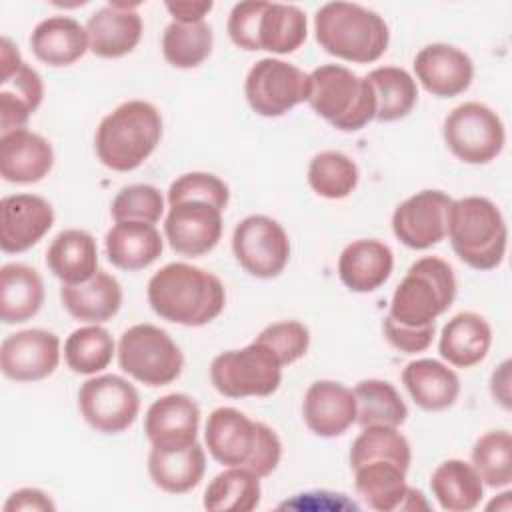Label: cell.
<instances>
[{"mask_svg":"<svg viewBox=\"0 0 512 512\" xmlns=\"http://www.w3.org/2000/svg\"><path fill=\"white\" fill-rule=\"evenodd\" d=\"M148 304L162 320L182 326L212 322L226 304L222 280L198 266L170 262L148 280Z\"/></svg>","mask_w":512,"mask_h":512,"instance_id":"cell-1","label":"cell"},{"mask_svg":"<svg viewBox=\"0 0 512 512\" xmlns=\"http://www.w3.org/2000/svg\"><path fill=\"white\" fill-rule=\"evenodd\" d=\"M204 442L216 462L248 468L258 478L272 474L282 458L278 434L232 406H220L210 412Z\"/></svg>","mask_w":512,"mask_h":512,"instance_id":"cell-2","label":"cell"},{"mask_svg":"<svg viewBox=\"0 0 512 512\" xmlns=\"http://www.w3.org/2000/svg\"><path fill=\"white\" fill-rule=\"evenodd\" d=\"M162 138V116L146 100H128L106 114L94 136L98 160L114 172H132L156 150Z\"/></svg>","mask_w":512,"mask_h":512,"instance_id":"cell-3","label":"cell"},{"mask_svg":"<svg viewBox=\"0 0 512 512\" xmlns=\"http://www.w3.org/2000/svg\"><path fill=\"white\" fill-rule=\"evenodd\" d=\"M314 34L328 54L356 64L376 62L388 48L384 18L354 2H326L316 10Z\"/></svg>","mask_w":512,"mask_h":512,"instance_id":"cell-4","label":"cell"},{"mask_svg":"<svg viewBox=\"0 0 512 512\" xmlns=\"http://www.w3.org/2000/svg\"><path fill=\"white\" fill-rule=\"evenodd\" d=\"M446 236L456 256L474 270H494L506 256V220L500 208L484 196L452 200Z\"/></svg>","mask_w":512,"mask_h":512,"instance_id":"cell-5","label":"cell"},{"mask_svg":"<svg viewBox=\"0 0 512 512\" xmlns=\"http://www.w3.org/2000/svg\"><path fill=\"white\" fill-rule=\"evenodd\" d=\"M456 298V276L452 266L438 256L416 260L396 286L388 316L408 328L434 324Z\"/></svg>","mask_w":512,"mask_h":512,"instance_id":"cell-6","label":"cell"},{"mask_svg":"<svg viewBox=\"0 0 512 512\" xmlns=\"http://www.w3.org/2000/svg\"><path fill=\"white\" fill-rule=\"evenodd\" d=\"M308 104L342 132L362 130L376 114L368 80L342 64H324L310 72Z\"/></svg>","mask_w":512,"mask_h":512,"instance_id":"cell-7","label":"cell"},{"mask_svg":"<svg viewBox=\"0 0 512 512\" xmlns=\"http://www.w3.org/2000/svg\"><path fill=\"white\" fill-rule=\"evenodd\" d=\"M118 364L134 380L156 388L180 376L184 356L166 330L142 322L120 336Z\"/></svg>","mask_w":512,"mask_h":512,"instance_id":"cell-8","label":"cell"},{"mask_svg":"<svg viewBox=\"0 0 512 512\" xmlns=\"http://www.w3.org/2000/svg\"><path fill=\"white\" fill-rule=\"evenodd\" d=\"M210 380L226 398L270 396L282 382V364L268 346L254 340L218 354L210 364Z\"/></svg>","mask_w":512,"mask_h":512,"instance_id":"cell-9","label":"cell"},{"mask_svg":"<svg viewBox=\"0 0 512 512\" xmlns=\"http://www.w3.org/2000/svg\"><path fill=\"white\" fill-rule=\"evenodd\" d=\"M448 150L466 164H488L504 148L506 130L500 116L482 102L456 106L442 126Z\"/></svg>","mask_w":512,"mask_h":512,"instance_id":"cell-10","label":"cell"},{"mask_svg":"<svg viewBox=\"0 0 512 512\" xmlns=\"http://www.w3.org/2000/svg\"><path fill=\"white\" fill-rule=\"evenodd\" d=\"M244 94L256 114L284 116L300 102H308L310 74L284 60L262 58L248 70Z\"/></svg>","mask_w":512,"mask_h":512,"instance_id":"cell-11","label":"cell"},{"mask_svg":"<svg viewBox=\"0 0 512 512\" xmlns=\"http://www.w3.org/2000/svg\"><path fill=\"white\" fill-rule=\"evenodd\" d=\"M78 408L96 432L120 434L134 424L140 412V394L122 376H94L80 386Z\"/></svg>","mask_w":512,"mask_h":512,"instance_id":"cell-12","label":"cell"},{"mask_svg":"<svg viewBox=\"0 0 512 512\" xmlns=\"http://www.w3.org/2000/svg\"><path fill=\"white\" fill-rule=\"evenodd\" d=\"M236 262L254 278H276L290 260V240L286 230L264 214L240 220L232 234Z\"/></svg>","mask_w":512,"mask_h":512,"instance_id":"cell-13","label":"cell"},{"mask_svg":"<svg viewBox=\"0 0 512 512\" xmlns=\"http://www.w3.org/2000/svg\"><path fill=\"white\" fill-rule=\"evenodd\" d=\"M44 98L40 74L28 66L14 42L4 36L0 46V128L2 134L24 128Z\"/></svg>","mask_w":512,"mask_h":512,"instance_id":"cell-14","label":"cell"},{"mask_svg":"<svg viewBox=\"0 0 512 512\" xmlns=\"http://www.w3.org/2000/svg\"><path fill=\"white\" fill-rule=\"evenodd\" d=\"M452 198L442 190H420L394 208V236L412 250H426L446 238Z\"/></svg>","mask_w":512,"mask_h":512,"instance_id":"cell-15","label":"cell"},{"mask_svg":"<svg viewBox=\"0 0 512 512\" xmlns=\"http://www.w3.org/2000/svg\"><path fill=\"white\" fill-rule=\"evenodd\" d=\"M60 362V338L42 328L8 334L0 346L2 374L16 382H38L54 374Z\"/></svg>","mask_w":512,"mask_h":512,"instance_id":"cell-16","label":"cell"},{"mask_svg":"<svg viewBox=\"0 0 512 512\" xmlns=\"http://www.w3.org/2000/svg\"><path fill=\"white\" fill-rule=\"evenodd\" d=\"M164 234L176 254L204 256L222 236V210L200 200L172 204L164 220Z\"/></svg>","mask_w":512,"mask_h":512,"instance_id":"cell-17","label":"cell"},{"mask_svg":"<svg viewBox=\"0 0 512 512\" xmlns=\"http://www.w3.org/2000/svg\"><path fill=\"white\" fill-rule=\"evenodd\" d=\"M200 408L188 394H166L150 404L144 416V432L152 448L184 450L196 442Z\"/></svg>","mask_w":512,"mask_h":512,"instance_id":"cell-18","label":"cell"},{"mask_svg":"<svg viewBox=\"0 0 512 512\" xmlns=\"http://www.w3.org/2000/svg\"><path fill=\"white\" fill-rule=\"evenodd\" d=\"M54 224V208L36 194H10L0 202V248L8 254L26 252Z\"/></svg>","mask_w":512,"mask_h":512,"instance_id":"cell-19","label":"cell"},{"mask_svg":"<svg viewBox=\"0 0 512 512\" xmlns=\"http://www.w3.org/2000/svg\"><path fill=\"white\" fill-rule=\"evenodd\" d=\"M414 74L426 92L438 98H452L466 92L474 78L472 58L444 42H434L414 58Z\"/></svg>","mask_w":512,"mask_h":512,"instance_id":"cell-20","label":"cell"},{"mask_svg":"<svg viewBox=\"0 0 512 512\" xmlns=\"http://www.w3.org/2000/svg\"><path fill=\"white\" fill-rule=\"evenodd\" d=\"M138 2H108L86 22L88 48L98 58H120L130 54L142 38Z\"/></svg>","mask_w":512,"mask_h":512,"instance_id":"cell-21","label":"cell"},{"mask_svg":"<svg viewBox=\"0 0 512 512\" xmlns=\"http://www.w3.org/2000/svg\"><path fill=\"white\" fill-rule=\"evenodd\" d=\"M302 416L316 436H340L356 422L354 392L340 382L318 380L304 394Z\"/></svg>","mask_w":512,"mask_h":512,"instance_id":"cell-22","label":"cell"},{"mask_svg":"<svg viewBox=\"0 0 512 512\" xmlns=\"http://www.w3.org/2000/svg\"><path fill=\"white\" fill-rule=\"evenodd\" d=\"M54 166L52 144L28 128L2 134L0 176L14 184L40 182Z\"/></svg>","mask_w":512,"mask_h":512,"instance_id":"cell-23","label":"cell"},{"mask_svg":"<svg viewBox=\"0 0 512 512\" xmlns=\"http://www.w3.org/2000/svg\"><path fill=\"white\" fill-rule=\"evenodd\" d=\"M392 268V250L376 238L350 242L338 258V276L342 284L352 292L378 290L390 278Z\"/></svg>","mask_w":512,"mask_h":512,"instance_id":"cell-24","label":"cell"},{"mask_svg":"<svg viewBox=\"0 0 512 512\" xmlns=\"http://www.w3.org/2000/svg\"><path fill=\"white\" fill-rule=\"evenodd\" d=\"M108 262L120 270L136 272L148 268L162 254V238L154 224L138 220L116 222L106 232Z\"/></svg>","mask_w":512,"mask_h":512,"instance_id":"cell-25","label":"cell"},{"mask_svg":"<svg viewBox=\"0 0 512 512\" xmlns=\"http://www.w3.org/2000/svg\"><path fill=\"white\" fill-rule=\"evenodd\" d=\"M60 300L72 318L100 324L118 314L122 306V288L112 274L98 270L88 282L74 286L62 284Z\"/></svg>","mask_w":512,"mask_h":512,"instance_id":"cell-26","label":"cell"},{"mask_svg":"<svg viewBox=\"0 0 512 512\" xmlns=\"http://www.w3.org/2000/svg\"><path fill=\"white\" fill-rule=\"evenodd\" d=\"M34 56L48 66H70L88 48L86 26L70 16H48L36 24L30 36Z\"/></svg>","mask_w":512,"mask_h":512,"instance_id":"cell-27","label":"cell"},{"mask_svg":"<svg viewBox=\"0 0 512 512\" xmlns=\"http://www.w3.org/2000/svg\"><path fill=\"white\" fill-rule=\"evenodd\" d=\"M490 344V324L476 312H460L444 324L438 350L448 364L456 368H472L486 358Z\"/></svg>","mask_w":512,"mask_h":512,"instance_id":"cell-28","label":"cell"},{"mask_svg":"<svg viewBox=\"0 0 512 512\" xmlns=\"http://www.w3.org/2000/svg\"><path fill=\"white\" fill-rule=\"evenodd\" d=\"M46 266L62 284L88 282L98 272V246L90 232L68 228L46 250Z\"/></svg>","mask_w":512,"mask_h":512,"instance_id":"cell-29","label":"cell"},{"mask_svg":"<svg viewBox=\"0 0 512 512\" xmlns=\"http://www.w3.org/2000/svg\"><path fill=\"white\" fill-rule=\"evenodd\" d=\"M402 384L412 400L428 412L450 408L460 394L458 374L434 358H420L406 364Z\"/></svg>","mask_w":512,"mask_h":512,"instance_id":"cell-30","label":"cell"},{"mask_svg":"<svg viewBox=\"0 0 512 512\" xmlns=\"http://www.w3.org/2000/svg\"><path fill=\"white\" fill-rule=\"evenodd\" d=\"M44 304V282L26 264H4L0 270V318L4 324H22Z\"/></svg>","mask_w":512,"mask_h":512,"instance_id":"cell-31","label":"cell"},{"mask_svg":"<svg viewBox=\"0 0 512 512\" xmlns=\"http://www.w3.org/2000/svg\"><path fill=\"white\" fill-rule=\"evenodd\" d=\"M206 472L204 448L194 442L184 450H158L148 454V474L160 490L168 494H184L196 488Z\"/></svg>","mask_w":512,"mask_h":512,"instance_id":"cell-32","label":"cell"},{"mask_svg":"<svg viewBox=\"0 0 512 512\" xmlns=\"http://www.w3.org/2000/svg\"><path fill=\"white\" fill-rule=\"evenodd\" d=\"M306 34L308 20L304 10L294 4H262L256 28V50H268L272 54H292L304 44Z\"/></svg>","mask_w":512,"mask_h":512,"instance_id":"cell-33","label":"cell"},{"mask_svg":"<svg viewBox=\"0 0 512 512\" xmlns=\"http://www.w3.org/2000/svg\"><path fill=\"white\" fill-rule=\"evenodd\" d=\"M430 488L442 510L470 512L484 496V482L472 464L450 458L430 476Z\"/></svg>","mask_w":512,"mask_h":512,"instance_id":"cell-34","label":"cell"},{"mask_svg":"<svg viewBox=\"0 0 512 512\" xmlns=\"http://www.w3.org/2000/svg\"><path fill=\"white\" fill-rule=\"evenodd\" d=\"M354 488L358 496L380 512L404 510L410 486L406 484V470L392 462H368L354 470Z\"/></svg>","mask_w":512,"mask_h":512,"instance_id":"cell-35","label":"cell"},{"mask_svg":"<svg viewBox=\"0 0 512 512\" xmlns=\"http://www.w3.org/2000/svg\"><path fill=\"white\" fill-rule=\"evenodd\" d=\"M376 100L374 120L394 122L406 118L418 100V86L410 72L400 66H380L364 76Z\"/></svg>","mask_w":512,"mask_h":512,"instance_id":"cell-36","label":"cell"},{"mask_svg":"<svg viewBox=\"0 0 512 512\" xmlns=\"http://www.w3.org/2000/svg\"><path fill=\"white\" fill-rule=\"evenodd\" d=\"M356 422L366 426H402L408 418V406L398 390L386 382L368 378L354 386Z\"/></svg>","mask_w":512,"mask_h":512,"instance_id":"cell-37","label":"cell"},{"mask_svg":"<svg viewBox=\"0 0 512 512\" xmlns=\"http://www.w3.org/2000/svg\"><path fill=\"white\" fill-rule=\"evenodd\" d=\"M260 478L242 466L214 476L204 492V508L212 512H250L260 504Z\"/></svg>","mask_w":512,"mask_h":512,"instance_id":"cell-38","label":"cell"},{"mask_svg":"<svg viewBox=\"0 0 512 512\" xmlns=\"http://www.w3.org/2000/svg\"><path fill=\"white\" fill-rule=\"evenodd\" d=\"M392 462L408 472L412 460V448L404 434L394 426H366L356 436L350 448L352 470L368 462Z\"/></svg>","mask_w":512,"mask_h":512,"instance_id":"cell-39","label":"cell"},{"mask_svg":"<svg viewBox=\"0 0 512 512\" xmlns=\"http://www.w3.org/2000/svg\"><path fill=\"white\" fill-rule=\"evenodd\" d=\"M356 162L338 150H324L310 160L308 184L310 188L328 200H342L350 196L358 184Z\"/></svg>","mask_w":512,"mask_h":512,"instance_id":"cell-40","label":"cell"},{"mask_svg":"<svg viewBox=\"0 0 512 512\" xmlns=\"http://www.w3.org/2000/svg\"><path fill=\"white\" fill-rule=\"evenodd\" d=\"M214 36L208 22H170L162 36V54L174 68H196L212 52Z\"/></svg>","mask_w":512,"mask_h":512,"instance_id":"cell-41","label":"cell"},{"mask_svg":"<svg viewBox=\"0 0 512 512\" xmlns=\"http://www.w3.org/2000/svg\"><path fill=\"white\" fill-rule=\"evenodd\" d=\"M114 338L98 324L74 330L64 342V360L76 374H96L112 362Z\"/></svg>","mask_w":512,"mask_h":512,"instance_id":"cell-42","label":"cell"},{"mask_svg":"<svg viewBox=\"0 0 512 512\" xmlns=\"http://www.w3.org/2000/svg\"><path fill=\"white\" fill-rule=\"evenodd\" d=\"M472 466L490 488H504L512 482V436L508 430L482 434L472 448Z\"/></svg>","mask_w":512,"mask_h":512,"instance_id":"cell-43","label":"cell"},{"mask_svg":"<svg viewBox=\"0 0 512 512\" xmlns=\"http://www.w3.org/2000/svg\"><path fill=\"white\" fill-rule=\"evenodd\" d=\"M110 214L116 222L138 220L156 224L164 214V198L156 186L132 184L124 186L110 204Z\"/></svg>","mask_w":512,"mask_h":512,"instance_id":"cell-44","label":"cell"},{"mask_svg":"<svg viewBox=\"0 0 512 512\" xmlns=\"http://www.w3.org/2000/svg\"><path fill=\"white\" fill-rule=\"evenodd\" d=\"M200 200L224 210L230 200V190L222 178L210 172H188L178 176L168 188V204Z\"/></svg>","mask_w":512,"mask_h":512,"instance_id":"cell-45","label":"cell"},{"mask_svg":"<svg viewBox=\"0 0 512 512\" xmlns=\"http://www.w3.org/2000/svg\"><path fill=\"white\" fill-rule=\"evenodd\" d=\"M254 340L268 346L280 364L288 366L308 352L310 332L298 320H282L266 326Z\"/></svg>","mask_w":512,"mask_h":512,"instance_id":"cell-46","label":"cell"},{"mask_svg":"<svg viewBox=\"0 0 512 512\" xmlns=\"http://www.w3.org/2000/svg\"><path fill=\"white\" fill-rule=\"evenodd\" d=\"M264 0H248L238 2L232 6L228 16V36L230 40L248 52L256 50V28H258V16L262 10Z\"/></svg>","mask_w":512,"mask_h":512,"instance_id":"cell-47","label":"cell"},{"mask_svg":"<svg viewBox=\"0 0 512 512\" xmlns=\"http://www.w3.org/2000/svg\"><path fill=\"white\" fill-rule=\"evenodd\" d=\"M382 328H384L386 340L396 350L406 352V354L424 352L432 344V338H434V332H436L434 324H428V326H422V328H408V326H402V324L394 322L390 316L384 318Z\"/></svg>","mask_w":512,"mask_h":512,"instance_id":"cell-48","label":"cell"},{"mask_svg":"<svg viewBox=\"0 0 512 512\" xmlns=\"http://www.w3.org/2000/svg\"><path fill=\"white\" fill-rule=\"evenodd\" d=\"M318 498V492H306V494H296L290 502H284L282 508H296V510H358V504L348 500L346 494H336V492H326L322 490Z\"/></svg>","mask_w":512,"mask_h":512,"instance_id":"cell-49","label":"cell"},{"mask_svg":"<svg viewBox=\"0 0 512 512\" xmlns=\"http://www.w3.org/2000/svg\"><path fill=\"white\" fill-rule=\"evenodd\" d=\"M18 510H38V512H52L56 510L50 496L38 488H20L12 492L4 504V512H18Z\"/></svg>","mask_w":512,"mask_h":512,"instance_id":"cell-50","label":"cell"},{"mask_svg":"<svg viewBox=\"0 0 512 512\" xmlns=\"http://www.w3.org/2000/svg\"><path fill=\"white\" fill-rule=\"evenodd\" d=\"M212 2H196V0H176V2H166V10L174 18V22L180 24H196L204 22V16L212 10Z\"/></svg>","mask_w":512,"mask_h":512,"instance_id":"cell-51","label":"cell"},{"mask_svg":"<svg viewBox=\"0 0 512 512\" xmlns=\"http://www.w3.org/2000/svg\"><path fill=\"white\" fill-rule=\"evenodd\" d=\"M490 392L494 400L504 408L510 410V360H504L490 378Z\"/></svg>","mask_w":512,"mask_h":512,"instance_id":"cell-52","label":"cell"}]
</instances>
